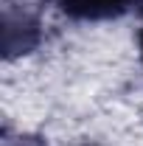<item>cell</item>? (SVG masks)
<instances>
[{
	"label": "cell",
	"instance_id": "cell-2",
	"mask_svg": "<svg viewBox=\"0 0 143 146\" xmlns=\"http://www.w3.org/2000/svg\"><path fill=\"white\" fill-rule=\"evenodd\" d=\"M138 42H140V56H143V31H140V36H138Z\"/></svg>",
	"mask_w": 143,
	"mask_h": 146
},
{
	"label": "cell",
	"instance_id": "cell-1",
	"mask_svg": "<svg viewBox=\"0 0 143 146\" xmlns=\"http://www.w3.org/2000/svg\"><path fill=\"white\" fill-rule=\"evenodd\" d=\"M73 20H112L132 11L138 0H54Z\"/></svg>",
	"mask_w": 143,
	"mask_h": 146
}]
</instances>
